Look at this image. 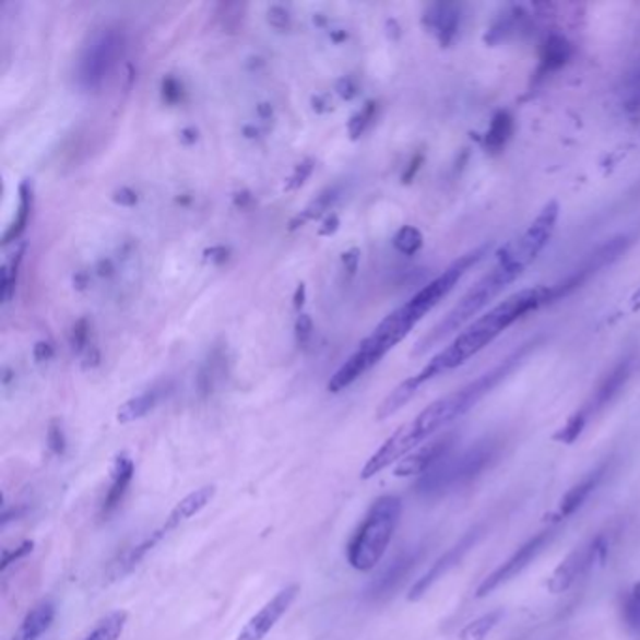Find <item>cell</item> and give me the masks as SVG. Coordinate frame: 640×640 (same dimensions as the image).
<instances>
[{"label": "cell", "mask_w": 640, "mask_h": 640, "mask_svg": "<svg viewBox=\"0 0 640 640\" xmlns=\"http://www.w3.org/2000/svg\"><path fill=\"white\" fill-rule=\"evenodd\" d=\"M164 394H166V389L164 388H153L145 391V393L138 394V396L130 399L119 407L117 420L122 425H127V423H134L141 417H145L164 399Z\"/></svg>", "instance_id": "cell-22"}, {"label": "cell", "mask_w": 640, "mask_h": 640, "mask_svg": "<svg viewBox=\"0 0 640 640\" xmlns=\"http://www.w3.org/2000/svg\"><path fill=\"white\" fill-rule=\"evenodd\" d=\"M524 273L522 269L509 265L506 261L496 260L494 268L488 271L477 284H475L464 297H462L451 312L447 313L446 318L430 331V333L419 341L415 347V355L425 354L430 347L440 344L441 341L449 339L451 334L459 333L462 329H466L470 323H474L485 308L493 303L498 295L506 289L509 284H513L521 274Z\"/></svg>", "instance_id": "cell-4"}, {"label": "cell", "mask_w": 640, "mask_h": 640, "mask_svg": "<svg viewBox=\"0 0 640 640\" xmlns=\"http://www.w3.org/2000/svg\"><path fill=\"white\" fill-rule=\"evenodd\" d=\"M588 420H590L588 419V415L582 410H579L577 414L571 415L567 419L566 425L558 432L554 434V440L566 443V446H571V443H574V441L581 438L584 428H586Z\"/></svg>", "instance_id": "cell-28"}, {"label": "cell", "mask_w": 640, "mask_h": 640, "mask_svg": "<svg viewBox=\"0 0 640 640\" xmlns=\"http://www.w3.org/2000/svg\"><path fill=\"white\" fill-rule=\"evenodd\" d=\"M295 331H297V341H299V344H307L308 339L312 336V320L308 318L307 313H303L299 320H297Z\"/></svg>", "instance_id": "cell-34"}, {"label": "cell", "mask_w": 640, "mask_h": 640, "mask_svg": "<svg viewBox=\"0 0 640 640\" xmlns=\"http://www.w3.org/2000/svg\"><path fill=\"white\" fill-rule=\"evenodd\" d=\"M501 451V441L496 438H485L475 446L467 447L466 451L457 457H447L434 466L428 474L420 475L417 483V493L427 498L441 496L449 490L466 487L472 481L477 479L498 461Z\"/></svg>", "instance_id": "cell-6"}, {"label": "cell", "mask_w": 640, "mask_h": 640, "mask_svg": "<svg viewBox=\"0 0 640 640\" xmlns=\"http://www.w3.org/2000/svg\"><path fill=\"white\" fill-rule=\"evenodd\" d=\"M635 370L633 355H627L624 359L611 370V372L601 380L600 386L595 389L592 399L588 401L586 406L582 407V412L588 415V419H592L594 415L603 412L605 407L611 406L621 391L626 389L627 383L631 380Z\"/></svg>", "instance_id": "cell-15"}, {"label": "cell", "mask_w": 640, "mask_h": 640, "mask_svg": "<svg viewBox=\"0 0 640 640\" xmlns=\"http://www.w3.org/2000/svg\"><path fill=\"white\" fill-rule=\"evenodd\" d=\"M607 472L608 462H603L601 466L595 467L594 472H590L586 477H582L577 485L569 488L558 503V509L554 513V522L567 521L577 511H581L582 506L592 498V494L600 487L601 481L605 479Z\"/></svg>", "instance_id": "cell-17"}, {"label": "cell", "mask_w": 640, "mask_h": 640, "mask_svg": "<svg viewBox=\"0 0 640 640\" xmlns=\"http://www.w3.org/2000/svg\"><path fill=\"white\" fill-rule=\"evenodd\" d=\"M556 535H558L556 528H547V530H543L540 534H535L534 537H530L506 561H501L500 566L496 567L493 573L487 574L483 579L475 595L479 600H483V597L493 594V592H496L498 588L503 586L507 582L517 579L526 567L532 566L540 558L541 554L545 553L553 545Z\"/></svg>", "instance_id": "cell-10"}, {"label": "cell", "mask_w": 640, "mask_h": 640, "mask_svg": "<svg viewBox=\"0 0 640 640\" xmlns=\"http://www.w3.org/2000/svg\"><path fill=\"white\" fill-rule=\"evenodd\" d=\"M169 534L166 528L162 526L161 530H156L153 534L145 537V540L134 545V547L128 548L125 553L119 554L117 560L111 561V566L107 569V579L109 581H119L125 574L130 573L132 569L140 566L141 561L145 560L151 550H153L158 543H161L164 535Z\"/></svg>", "instance_id": "cell-19"}, {"label": "cell", "mask_w": 640, "mask_h": 640, "mask_svg": "<svg viewBox=\"0 0 640 640\" xmlns=\"http://www.w3.org/2000/svg\"><path fill=\"white\" fill-rule=\"evenodd\" d=\"M631 94H633L635 100H639L640 98V68L635 72L633 78H631Z\"/></svg>", "instance_id": "cell-36"}, {"label": "cell", "mask_w": 640, "mask_h": 640, "mask_svg": "<svg viewBox=\"0 0 640 640\" xmlns=\"http://www.w3.org/2000/svg\"><path fill=\"white\" fill-rule=\"evenodd\" d=\"M457 434H443L436 440L428 441L423 447H417L414 453L407 454L406 459L399 462L394 467L396 477H412V475H425L438 466L443 459H447L453 451Z\"/></svg>", "instance_id": "cell-14"}, {"label": "cell", "mask_w": 640, "mask_h": 640, "mask_svg": "<svg viewBox=\"0 0 640 640\" xmlns=\"http://www.w3.org/2000/svg\"><path fill=\"white\" fill-rule=\"evenodd\" d=\"M299 584H289V586L282 588L278 594L274 595L273 600L268 601L263 607L253 614L252 618L248 620L247 626L240 629L237 640H263L273 631L274 626L278 624L282 616L289 611L294 605V601L299 595Z\"/></svg>", "instance_id": "cell-13"}, {"label": "cell", "mask_w": 640, "mask_h": 640, "mask_svg": "<svg viewBox=\"0 0 640 640\" xmlns=\"http://www.w3.org/2000/svg\"><path fill=\"white\" fill-rule=\"evenodd\" d=\"M477 263H479V256L475 252L464 253L462 258L453 261L440 276H436L432 282H428L427 286L407 300L406 305H402L401 308H396L394 312L389 313L388 318L381 321L380 325L374 329L365 341L360 342L357 352L365 355L372 367L376 363H380L399 342L406 339L410 331L443 297L453 292V287L462 281V276Z\"/></svg>", "instance_id": "cell-2"}, {"label": "cell", "mask_w": 640, "mask_h": 640, "mask_svg": "<svg viewBox=\"0 0 640 640\" xmlns=\"http://www.w3.org/2000/svg\"><path fill=\"white\" fill-rule=\"evenodd\" d=\"M420 245H423V235L419 234V229H415L412 226L402 227L401 232L394 237V247L399 252L406 253V256L417 252Z\"/></svg>", "instance_id": "cell-30"}, {"label": "cell", "mask_w": 640, "mask_h": 640, "mask_svg": "<svg viewBox=\"0 0 640 640\" xmlns=\"http://www.w3.org/2000/svg\"><path fill=\"white\" fill-rule=\"evenodd\" d=\"M608 547H611V541L607 535L600 534L581 547L574 548L573 553L567 554L560 561V566L556 567L553 574L548 577V592L553 595L566 594L567 590H571L577 582L592 573L595 567L607 560L608 550H611Z\"/></svg>", "instance_id": "cell-9"}, {"label": "cell", "mask_w": 640, "mask_h": 640, "mask_svg": "<svg viewBox=\"0 0 640 640\" xmlns=\"http://www.w3.org/2000/svg\"><path fill=\"white\" fill-rule=\"evenodd\" d=\"M423 547L412 548L396 556L391 566L367 588V600L380 601L386 600L393 594L396 588H401L402 582L406 581L407 574L414 571V567L423 558Z\"/></svg>", "instance_id": "cell-16"}, {"label": "cell", "mask_w": 640, "mask_h": 640, "mask_svg": "<svg viewBox=\"0 0 640 640\" xmlns=\"http://www.w3.org/2000/svg\"><path fill=\"white\" fill-rule=\"evenodd\" d=\"M47 443H49V449H51L55 454L64 453V449H67V438H64V432H62V427H60L59 423H51L49 432H47Z\"/></svg>", "instance_id": "cell-32"}, {"label": "cell", "mask_w": 640, "mask_h": 640, "mask_svg": "<svg viewBox=\"0 0 640 640\" xmlns=\"http://www.w3.org/2000/svg\"><path fill=\"white\" fill-rule=\"evenodd\" d=\"M134 461L127 453L119 454L115 459L114 467H111V485L107 488L104 501H102L100 517L104 521L119 509L125 496H127L130 483L134 479Z\"/></svg>", "instance_id": "cell-18"}, {"label": "cell", "mask_w": 640, "mask_h": 640, "mask_svg": "<svg viewBox=\"0 0 640 640\" xmlns=\"http://www.w3.org/2000/svg\"><path fill=\"white\" fill-rule=\"evenodd\" d=\"M532 346L534 344H524L521 349H517L514 354L501 360L498 367H494L493 370L479 376L477 380L467 383L466 388L457 389L453 393L446 394L440 401L425 407L414 420H410L419 440L427 441L434 434L440 432L441 428H446L453 420L461 419L462 415H466L470 410H474L488 393H493L501 381L507 380L517 370L522 360L526 359Z\"/></svg>", "instance_id": "cell-3"}, {"label": "cell", "mask_w": 640, "mask_h": 640, "mask_svg": "<svg viewBox=\"0 0 640 640\" xmlns=\"http://www.w3.org/2000/svg\"><path fill=\"white\" fill-rule=\"evenodd\" d=\"M34 543L33 541H25V543H21L20 547L15 548V550H10L7 548L4 553H2V571H7V567L10 564H14V561L21 560L23 556H27V554L33 553Z\"/></svg>", "instance_id": "cell-33"}, {"label": "cell", "mask_w": 640, "mask_h": 640, "mask_svg": "<svg viewBox=\"0 0 640 640\" xmlns=\"http://www.w3.org/2000/svg\"><path fill=\"white\" fill-rule=\"evenodd\" d=\"M621 618L627 629L640 637V582L633 584L621 603Z\"/></svg>", "instance_id": "cell-25"}, {"label": "cell", "mask_w": 640, "mask_h": 640, "mask_svg": "<svg viewBox=\"0 0 640 640\" xmlns=\"http://www.w3.org/2000/svg\"><path fill=\"white\" fill-rule=\"evenodd\" d=\"M336 200V190H328V192H323V194L318 195V200H313L310 205H308L305 211H303V216L299 214L300 224L305 221H312V218H318L320 214L325 213L329 208H331V203Z\"/></svg>", "instance_id": "cell-31"}, {"label": "cell", "mask_w": 640, "mask_h": 640, "mask_svg": "<svg viewBox=\"0 0 640 640\" xmlns=\"http://www.w3.org/2000/svg\"><path fill=\"white\" fill-rule=\"evenodd\" d=\"M402 501L399 496H381L368 509L365 521L347 545V561L357 571H370L388 553L396 526L401 522Z\"/></svg>", "instance_id": "cell-5"}, {"label": "cell", "mask_w": 640, "mask_h": 640, "mask_svg": "<svg viewBox=\"0 0 640 640\" xmlns=\"http://www.w3.org/2000/svg\"><path fill=\"white\" fill-rule=\"evenodd\" d=\"M483 535H485V528L483 526L472 528L470 532L462 535L461 541L454 543L453 547L449 548L443 556H440L438 560L434 561L432 567L428 569L427 573L423 574L419 581L415 582L412 590H410V595H407L410 601L420 600L436 582H440L446 574L451 573L454 567L461 566L462 560L466 558L467 554L477 547V543L483 540Z\"/></svg>", "instance_id": "cell-12"}, {"label": "cell", "mask_w": 640, "mask_h": 640, "mask_svg": "<svg viewBox=\"0 0 640 640\" xmlns=\"http://www.w3.org/2000/svg\"><path fill=\"white\" fill-rule=\"evenodd\" d=\"M428 27L432 28L441 44H449L453 40L459 27V8L453 4H436L430 8L427 14Z\"/></svg>", "instance_id": "cell-23"}, {"label": "cell", "mask_w": 640, "mask_h": 640, "mask_svg": "<svg viewBox=\"0 0 640 640\" xmlns=\"http://www.w3.org/2000/svg\"><path fill=\"white\" fill-rule=\"evenodd\" d=\"M269 23L276 28H284L287 25V12L284 8L273 7L269 10Z\"/></svg>", "instance_id": "cell-35"}, {"label": "cell", "mask_w": 640, "mask_h": 640, "mask_svg": "<svg viewBox=\"0 0 640 640\" xmlns=\"http://www.w3.org/2000/svg\"><path fill=\"white\" fill-rule=\"evenodd\" d=\"M28 213H31V192H28L27 185H23L21 187V198H20V208H17V218H15L14 224L10 226L8 229L7 235H4V240H12L17 239L20 237L21 232L25 229L27 226L28 221Z\"/></svg>", "instance_id": "cell-29"}, {"label": "cell", "mask_w": 640, "mask_h": 640, "mask_svg": "<svg viewBox=\"0 0 640 640\" xmlns=\"http://www.w3.org/2000/svg\"><path fill=\"white\" fill-rule=\"evenodd\" d=\"M558 216H560V208L556 201H550L537 214V218L528 226L524 234L519 235L517 239L509 240L498 250L496 260L506 261L509 265L526 271L553 239Z\"/></svg>", "instance_id": "cell-8"}, {"label": "cell", "mask_w": 640, "mask_h": 640, "mask_svg": "<svg viewBox=\"0 0 640 640\" xmlns=\"http://www.w3.org/2000/svg\"><path fill=\"white\" fill-rule=\"evenodd\" d=\"M569 55H571V47H569V44H567L564 38H560V36H553V38L547 42V46H545L543 64H545V68H548V70L564 67L566 60L569 59Z\"/></svg>", "instance_id": "cell-26"}, {"label": "cell", "mask_w": 640, "mask_h": 640, "mask_svg": "<svg viewBox=\"0 0 640 640\" xmlns=\"http://www.w3.org/2000/svg\"><path fill=\"white\" fill-rule=\"evenodd\" d=\"M501 618H503V608H496V611L483 614L479 618H475L474 621H470V624L462 627L459 640H487L488 635L493 633L494 629L498 627Z\"/></svg>", "instance_id": "cell-24"}, {"label": "cell", "mask_w": 640, "mask_h": 640, "mask_svg": "<svg viewBox=\"0 0 640 640\" xmlns=\"http://www.w3.org/2000/svg\"><path fill=\"white\" fill-rule=\"evenodd\" d=\"M216 487L208 485V487L198 488L194 493L188 494L182 500L174 507V511L167 517L166 528L167 532H171L175 528L180 526L182 522L194 519L195 514H200L205 507L213 501Z\"/></svg>", "instance_id": "cell-20"}, {"label": "cell", "mask_w": 640, "mask_h": 640, "mask_svg": "<svg viewBox=\"0 0 640 640\" xmlns=\"http://www.w3.org/2000/svg\"><path fill=\"white\" fill-rule=\"evenodd\" d=\"M125 47V38L119 28H100L88 38L78 59L75 80L85 91L100 88L107 75L114 72Z\"/></svg>", "instance_id": "cell-7"}, {"label": "cell", "mask_w": 640, "mask_h": 640, "mask_svg": "<svg viewBox=\"0 0 640 640\" xmlns=\"http://www.w3.org/2000/svg\"><path fill=\"white\" fill-rule=\"evenodd\" d=\"M631 245L629 235H618L614 239L607 240L605 245L595 248L594 252L588 253L586 258L581 261V265L567 274L566 281L558 282L556 286L548 287L550 292V303L560 297H567L579 289L582 284H586L592 276L601 273L603 269L613 265L614 261L620 260L621 253H626L627 248Z\"/></svg>", "instance_id": "cell-11"}, {"label": "cell", "mask_w": 640, "mask_h": 640, "mask_svg": "<svg viewBox=\"0 0 640 640\" xmlns=\"http://www.w3.org/2000/svg\"><path fill=\"white\" fill-rule=\"evenodd\" d=\"M511 134H513V119H511V115H496L487 132L488 147L500 149L509 140V135Z\"/></svg>", "instance_id": "cell-27"}, {"label": "cell", "mask_w": 640, "mask_h": 640, "mask_svg": "<svg viewBox=\"0 0 640 640\" xmlns=\"http://www.w3.org/2000/svg\"><path fill=\"white\" fill-rule=\"evenodd\" d=\"M550 303L548 287L537 286L521 289L517 294L507 297L498 303L488 312L479 316L474 323H470L457 339H454L440 354L434 355L428 360L427 367L420 372L407 378V386L419 393V389L428 381L438 378L441 374L451 372L454 368L462 367L464 363L472 359L474 355L483 352L488 344H493L503 331L511 328L513 323L524 318L526 313L535 312L537 308Z\"/></svg>", "instance_id": "cell-1"}, {"label": "cell", "mask_w": 640, "mask_h": 640, "mask_svg": "<svg viewBox=\"0 0 640 640\" xmlns=\"http://www.w3.org/2000/svg\"><path fill=\"white\" fill-rule=\"evenodd\" d=\"M55 614H57V608H55L54 601H40L36 607L31 608V613L23 618L20 629L12 635L10 640L40 639L42 635L46 633L47 629L54 624Z\"/></svg>", "instance_id": "cell-21"}]
</instances>
